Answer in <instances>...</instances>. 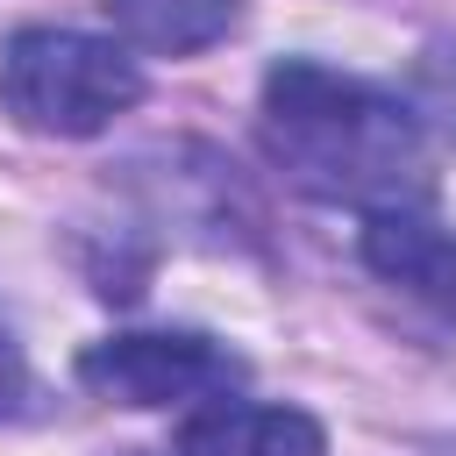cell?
I'll list each match as a JSON object with an SVG mask.
<instances>
[{
    "label": "cell",
    "instance_id": "cell-1",
    "mask_svg": "<svg viewBox=\"0 0 456 456\" xmlns=\"http://www.w3.org/2000/svg\"><path fill=\"white\" fill-rule=\"evenodd\" d=\"M264 157L314 200L428 207V121L378 78L335 71L321 57H278L256 93Z\"/></svg>",
    "mask_w": 456,
    "mask_h": 456
},
{
    "label": "cell",
    "instance_id": "cell-2",
    "mask_svg": "<svg viewBox=\"0 0 456 456\" xmlns=\"http://www.w3.org/2000/svg\"><path fill=\"white\" fill-rule=\"evenodd\" d=\"M135 100H142V64L114 36L36 21L0 43V114L21 135L86 142V135H107Z\"/></svg>",
    "mask_w": 456,
    "mask_h": 456
},
{
    "label": "cell",
    "instance_id": "cell-3",
    "mask_svg": "<svg viewBox=\"0 0 456 456\" xmlns=\"http://www.w3.org/2000/svg\"><path fill=\"white\" fill-rule=\"evenodd\" d=\"M78 385L107 406H207L242 385V356L200 328H121L78 349Z\"/></svg>",
    "mask_w": 456,
    "mask_h": 456
},
{
    "label": "cell",
    "instance_id": "cell-4",
    "mask_svg": "<svg viewBox=\"0 0 456 456\" xmlns=\"http://www.w3.org/2000/svg\"><path fill=\"white\" fill-rule=\"evenodd\" d=\"M356 256L370 278L399 285L420 306L456 314V228L435 221L428 207H378L356 228Z\"/></svg>",
    "mask_w": 456,
    "mask_h": 456
},
{
    "label": "cell",
    "instance_id": "cell-5",
    "mask_svg": "<svg viewBox=\"0 0 456 456\" xmlns=\"http://www.w3.org/2000/svg\"><path fill=\"white\" fill-rule=\"evenodd\" d=\"M178 456H328V428L306 406L207 399L178 420Z\"/></svg>",
    "mask_w": 456,
    "mask_h": 456
},
{
    "label": "cell",
    "instance_id": "cell-6",
    "mask_svg": "<svg viewBox=\"0 0 456 456\" xmlns=\"http://www.w3.org/2000/svg\"><path fill=\"white\" fill-rule=\"evenodd\" d=\"M114 21V43L135 57H200L221 36H235L249 0H100Z\"/></svg>",
    "mask_w": 456,
    "mask_h": 456
},
{
    "label": "cell",
    "instance_id": "cell-7",
    "mask_svg": "<svg viewBox=\"0 0 456 456\" xmlns=\"http://www.w3.org/2000/svg\"><path fill=\"white\" fill-rule=\"evenodd\" d=\"M21 392V349H14V335L0 328V406Z\"/></svg>",
    "mask_w": 456,
    "mask_h": 456
},
{
    "label": "cell",
    "instance_id": "cell-8",
    "mask_svg": "<svg viewBox=\"0 0 456 456\" xmlns=\"http://www.w3.org/2000/svg\"><path fill=\"white\" fill-rule=\"evenodd\" d=\"M128 456H142V449H128Z\"/></svg>",
    "mask_w": 456,
    "mask_h": 456
}]
</instances>
